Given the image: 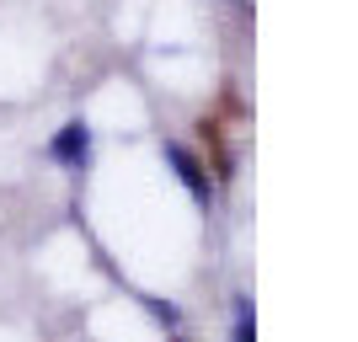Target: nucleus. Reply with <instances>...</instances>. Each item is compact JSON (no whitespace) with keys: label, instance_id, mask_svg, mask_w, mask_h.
<instances>
[{"label":"nucleus","instance_id":"7ed1b4c3","mask_svg":"<svg viewBox=\"0 0 358 342\" xmlns=\"http://www.w3.org/2000/svg\"><path fill=\"white\" fill-rule=\"evenodd\" d=\"M230 342H257V321H252V299H236V327H230Z\"/></svg>","mask_w":358,"mask_h":342},{"label":"nucleus","instance_id":"f257e3e1","mask_svg":"<svg viewBox=\"0 0 358 342\" xmlns=\"http://www.w3.org/2000/svg\"><path fill=\"white\" fill-rule=\"evenodd\" d=\"M48 161L80 171V166L91 161V123H86V118H70V123H64L59 134L48 139Z\"/></svg>","mask_w":358,"mask_h":342},{"label":"nucleus","instance_id":"f03ea898","mask_svg":"<svg viewBox=\"0 0 358 342\" xmlns=\"http://www.w3.org/2000/svg\"><path fill=\"white\" fill-rule=\"evenodd\" d=\"M166 166H171V171H177V182L193 193V204H214V187H209V177H203V166H198L182 145H166Z\"/></svg>","mask_w":358,"mask_h":342},{"label":"nucleus","instance_id":"20e7f679","mask_svg":"<svg viewBox=\"0 0 358 342\" xmlns=\"http://www.w3.org/2000/svg\"><path fill=\"white\" fill-rule=\"evenodd\" d=\"M150 311H155V315H161V321H166V327H177V311H171V305H161V299H150Z\"/></svg>","mask_w":358,"mask_h":342}]
</instances>
